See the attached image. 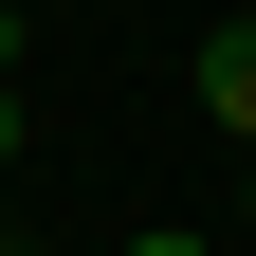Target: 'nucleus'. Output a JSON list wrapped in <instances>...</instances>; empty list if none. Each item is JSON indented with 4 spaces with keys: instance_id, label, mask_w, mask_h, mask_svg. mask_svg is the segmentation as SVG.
Masks as SVG:
<instances>
[{
    "instance_id": "f257e3e1",
    "label": "nucleus",
    "mask_w": 256,
    "mask_h": 256,
    "mask_svg": "<svg viewBox=\"0 0 256 256\" xmlns=\"http://www.w3.org/2000/svg\"><path fill=\"white\" fill-rule=\"evenodd\" d=\"M202 128H238V146H256V18H220V37H202Z\"/></svg>"
},
{
    "instance_id": "f03ea898",
    "label": "nucleus",
    "mask_w": 256,
    "mask_h": 256,
    "mask_svg": "<svg viewBox=\"0 0 256 256\" xmlns=\"http://www.w3.org/2000/svg\"><path fill=\"white\" fill-rule=\"evenodd\" d=\"M0 165H18V55H0Z\"/></svg>"
},
{
    "instance_id": "7ed1b4c3",
    "label": "nucleus",
    "mask_w": 256,
    "mask_h": 256,
    "mask_svg": "<svg viewBox=\"0 0 256 256\" xmlns=\"http://www.w3.org/2000/svg\"><path fill=\"white\" fill-rule=\"evenodd\" d=\"M128 256H202V238H128Z\"/></svg>"
}]
</instances>
